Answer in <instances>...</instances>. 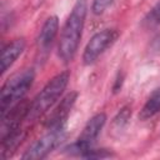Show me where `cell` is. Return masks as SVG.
Here are the masks:
<instances>
[{
  "label": "cell",
  "instance_id": "cell-1",
  "mask_svg": "<svg viewBox=\"0 0 160 160\" xmlns=\"http://www.w3.org/2000/svg\"><path fill=\"white\" fill-rule=\"evenodd\" d=\"M86 11V0H76L68 19L65 20L59 40V58L64 62H70L76 54L85 25Z\"/></svg>",
  "mask_w": 160,
  "mask_h": 160
},
{
  "label": "cell",
  "instance_id": "cell-2",
  "mask_svg": "<svg viewBox=\"0 0 160 160\" xmlns=\"http://www.w3.org/2000/svg\"><path fill=\"white\" fill-rule=\"evenodd\" d=\"M69 79H70V72L66 70L55 75L50 81H48V84L40 90V92L30 102L25 120L29 121L35 120L39 116L44 115L49 109H51L52 105L60 99L64 90L66 89Z\"/></svg>",
  "mask_w": 160,
  "mask_h": 160
},
{
  "label": "cell",
  "instance_id": "cell-3",
  "mask_svg": "<svg viewBox=\"0 0 160 160\" xmlns=\"http://www.w3.org/2000/svg\"><path fill=\"white\" fill-rule=\"evenodd\" d=\"M35 74L32 69H25L11 75L2 85L0 91V110L1 114L20 102L28 90L31 88Z\"/></svg>",
  "mask_w": 160,
  "mask_h": 160
},
{
  "label": "cell",
  "instance_id": "cell-4",
  "mask_svg": "<svg viewBox=\"0 0 160 160\" xmlns=\"http://www.w3.org/2000/svg\"><path fill=\"white\" fill-rule=\"evenodd\" d=\"M105 121H106V115L104 112H98L94 116H91L88 120L86 125L84 126L81 134L76 139V141L71 144L69 148H66V150L72 155H79L84 158L85 154L91 149L96 138L99 136L101 129L105 125Z\"/></svg>",
  "mask_w": 160,
  "mask_h": 160
},
{
  "label": "cell",
  "instance_id": "cell-5",
  "mask_svg": "<svg viewBox=\"0 0 160 160\" xmlns=\"http://www.w3.org/2000/svg\"><path fill=\"white\" fill-rule=\"evenodd\" d=\"M65 138V128H52L39 138L21 156L24 160H38L48 156Z\"/></svg>",
  "mask_w": 160,
  "mask_h": 160
},
{
  "label": "cell",
  "instance_id": "cell-6",
  "mask_svg": "<svg viewBox=\"0 0 160 160\" xmlns=\"http://www.w3.org/2000/svg\"><path fill=\"white\" fill-rule=\"evenodd\" d=\"M119 32L115 29H105L96 32L86 44L82 54V61L85 65L94 64L108 48H110L118 39Z\"/></svg>",
  "mask_w": 160,
  "mask_h": 160
},
{
  "label": "cell",
  "instance_id": "cell-7",
  "mask_svg": "<svg viewBox=\"0 0 160 160\" xmlns=\"http://www.w3.org/2000/svg\"><path fill=\"white\" fill-rule=\"evenodd\" d=\"M76 92H70L61 101L60 104L56 106V109L50 114V116L46 119V128L48 129H52V128H65V122L66 119L70 114V110L72 108V105L75 104L76 100Z\"/></svg>",
  "mask_w": 160,
  "mask_h": 160
},
{
  "label": "cell",
  "instance_id": "cell-8",
  "mask_svg": "<svg viewBox=\"0 0 160 160\" xmlns=\"http://www.w3.org/2000/svg\"><path fill=\"white\" fill-rule=\"evenodd\" d=\"M58 30H59V19H58V16H55V15L49 16L45 20V22L42 24L39 38H38L39 49L41 51L49 50V48L51 46V44L54 42V40L58 35Z\"/></svg>",
  "mask_w": 160,
  "mask_h": 160
},
{
  "label": "cell",
  "instance_id": "cell-9",
  "mask_svg": "<svg viewBox=\"0 0 160 160\" xmlns=\"http://www.w3.org/2000/svg\"><path fill=\"white\" fill-rule=\"evenodd\" d=\"M25 40L22 38L20 39H15L12 40L11 42H9L6 46L2 48V51H1V59H0V62H1V72L4 74L15 61L16 59L22 54L24 49H25Z\"/></svg>",
  "mask_w": 160,
  "mask_h": 160
},
{
  "label": "cell",
  "instance_id": "cell-10",
  "mask_svg": "<svg viewBox=\"0 0 160 160\" xmlns=\"http://www.w3.org/2000/svg\"><path fill=\"white\" fill-rule=\"evenodd\" d=\"M159 112H160V88L155 89L149 95V98L146 99L142 109L140 110L139 118H140V120L145 121V120H149V119L154 118Z\"/></svg>",
  "mask_w": 160,
  "mask_h": 160
},
{
  "label": "cell",
  "instance_id": "cell-11",
  "mask_svg": "<svg viewBox=\"0 0 160 160\" xmlns=\"http://www.w3.org/2000/svg\"><path fill=\"white\" fill-rule=\"evenodd\" d=\"M114 4V0H94L91 10L95 15H101L104 14L111 5Z\"/></svg>",
  "mask_w": 160,
  "mask_h": 160
},
{
  "label": "cell",
  "instance_id": "cell-12",
  "mask_svg": "<svg viewBox=\"0 0 160 160\" xmlns=\"http://www.w3.org/2000/svg\"><path fill=\"white\" fill-rule=\"evenodd\" d=\"M146 24H149L150 26L152 25H160V0L155 4V6L149 11L146 19H145Z\"/></svg>",
  "mask_w": 160,
  "mask_h": 160
},
{
  "label": "cell",
  "instance_id": "cell-13",
  "mask_svg": "<svg viewBox=\"0 0 160 160\" xmlns=\"http://www.w3.org/2000/svg\"><path fill=\"white\" fill-rule=\"evenodd\" d=\"M130 110L128 109V108H124V109H121L120 110V112L118 114V116L114 119V121H112V125L114 126H116L119 130L128 122V120H129V118H130Z\"/></svg>",
  "mask_w": 160,
  "mask_h": 160
}]
</instances>
